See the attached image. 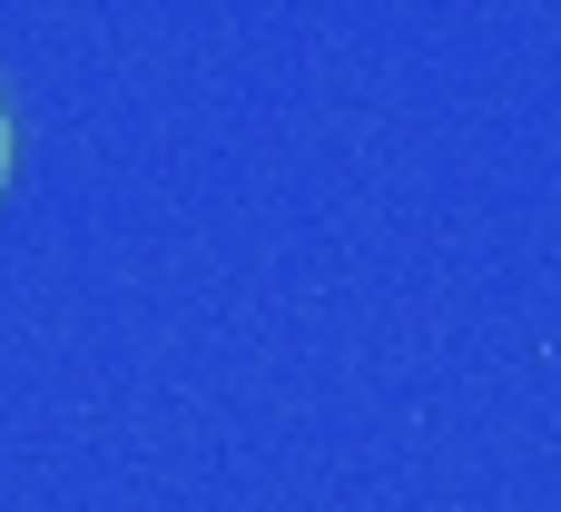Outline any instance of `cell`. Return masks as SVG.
<instances>
[{
	"label": "cell",
	"instance_id": "cell-1",
	"mask_svg": "<svg viewBox=\"0 0 561 512\" xmlns=\"http://www.w3.org/2000/svg\"><path fill=\"white\" fill-rule=\"evenodd\" d=\"M0 187H10V109H0Z\"/></svg>",
	"mask_w": 561,
	"mask_h": 512
}]
</instances>
